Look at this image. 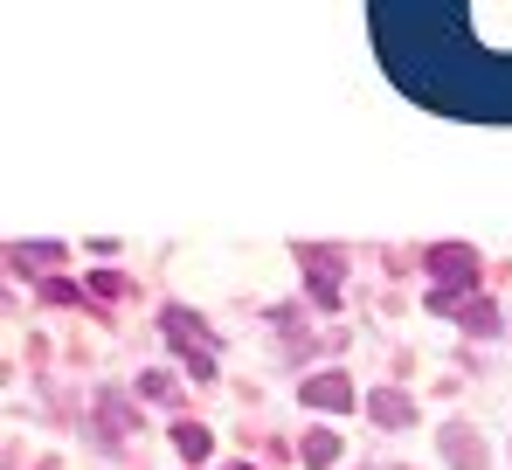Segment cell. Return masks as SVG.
Instances as JSON below:
<instances>
[{
    "instance_id": "277c9868",
    "label": "cell",
    "mask_w": 512,
    "mask_h": 470,
    "mask_svg": "<svg viewBox=\"0 0 512 470\" xmlns=\"http://www.w3.org/2000/svg\"><path fill=\"white\" fill-rule=\"evenodd\" d=\"M443 464L450 470H485L492 450H485V436H478L471 422H450V429H443Z\"/></svg>"
},
{
    "instance_id": "7a4b0ae2",
    "label": "cell",
    "mask_w": 512,
    "mask_h": 470,
    "mask_svg": "<svg viewBox=\"0 0 512 470\" xmlns=\"http://www.w3.org/2000/svg\"><path fill=\"white\" fill-rule=\"evenodd\" d=\"M423 270L436 277L429 305H436V312H457V291L478 284V249H464V242H436V249H423Z\"/></svg>"
},
{
    "instance_id": "7c38bea8",
    "label": "cell",
    "mask_w": 512,
    "mask_h": 470,
    "mask_svg": "<svg viewBox=\"0 0 512 470\" xmlns=\"http://www.w3.org/2000/svg\"><path fill=\"white\" fill-rule=\"evenodd\" d=\"M457 318H464V332H471V339H478V332H492V325H499V312H492V305H485V298H464V305H457Z\"/></svg>"
},
{
    "instance_id": "5b68a950",
    "label": "cell",
    "mask_w": 512,
    "mask_h": 470,
    "mask_svg": "<svg viewBox=\"0 0 512 470\" xmlns=\"http://www.w3.org/2000/svg\"><path fill=\"white\" fill-rule=\"evenodd\" d=\"M305 401H312V408H326V415H340V408H360V394H353V381H346V374H333V367H326V374H312V381H305Z\"/></svg>"
},
{
    "instance_id": "9c48e42d",
    "label": "cell",
    "mask_w": 512,
    "mask_h": 470,
    "mask_svg": "<svg viewBox=\"0 0 512 470\" xmlns=\"http://www.w3.org/2000/svg\"><path fill=\"white\" fill-rule=\"evenodd\" d=\"M298 457H305V470H326V464H340V436H333V429H305Z\"/></svg>"
},
{
    "instance_id": "5bb4252c",
    "label": "cell",
    "mask_w": 512,
    "mask_h": 470,
    "mask_svg": "<svg viewBox=\"0 0 512 470\" xmlns=\"http://www.w3.org/2000/svg\"><path fill=\"white\" fill-rule=\"evenodd\" d=\"M90 291H97V298H118V291H125V277H118V270H97V277H90Z\"/></svg>"
},
{
    "instance_id": "9a60e30c",
    "label": "cell",
    "mask_w": 512,
    "mask_h": 470,
    "mask_svg": "<svg viewBox=\"0 0 512 470\" xmlns=\"http://www.w3.org/2000/svg\"><path fill=\"white\" fill-rule=\"evenodd\" d=\"M229 470H250V464H229Z\"/></svg>"
},
{
    "instance_id": "4fadbf2b",
    "label": "cell",
    "mask_w": 512,
    "mask_h": 470,
    "mask_svg": "<svg viewBox=\"0 0 512 470\" xmlns=\"http://www.w3.org/2000/svg\"><path fill=\"white\" fill-rule=\"evenodd\" d=\"M139 394H146V401H173V394H180V381H173L167 367H146V374H139Z\"/></svg>"
},
{
    "instance_id": "3957f363",
    "label": "cell",
    "mask_w": 512,
    "mask_h": 470,
    "mask_svg": "<svg viewBox=\"0 0 512 470\" xmlns=\"http://www.w3.org/2000/svg\"><path fill=\"white\" fill-rule=\"evenodd\" d=\"M298 263H305V277H312V298H319V305H340V270H346L340 249H305V242H298Z\"/></svg>"
},
{
    "instance_id": "52a82bcc",
    "label": "cell",
    "mask_w": 512,
    "mask_h": 470,
    "mask_svg": "<svg viewBox=\"0 0 512 470\" xmlns=\"http://www.w3.org/2000/svg\"><path fill=\"white\" fill-rule=\"evenodd\" d=\"M367 415H374L381 429H409V422H416V401H409L402 388H374L367 394Z\"/></svg>"
},
{
    "instance_id": "8fae6325",
    "label": "cell",
    "mask_w": 512,
    "mask_h": 470,
    "mask_svg": "<svg viewBox=\"0 0 512 470\" xmlns=\"http://www.w3.org/2000/svg\"><path fill=\"white\" fill-rule=\"evenodd\" d=\"M7 263L14 270H49V263H63V249L56 242H35V249H7Z\"/></svg>"
},
{
    "instance_id": "6da1fadb",
    "label": "cell",
    "mask_w": 512,
    "mask_h": 470,
    "mask_svg": "<svg viewBox=\"0 0 512 470\" xmlns=\"http://www.w3.org/2000/svg\"><path fill=\"white\" fill-rule=\"evenodd\" d=\"M367 35L436 118L512 125V7H367Z\"/></svg>"
},
{
    "instance_id": "ba28073f",
    "label": "cell",
    "mask_w": 512,
    "mask_h": 470,
    "mask_svg": "<svg viewBox=\"0 0 512 470\" xmlns=\"http://www.w3.org/2000/svg\"><path fill=\"white\" fill-rule=\"evenodd\" d=\"M173 450H180L187 464H208V450H215V436H208L201 422H187V415H180V422H173Z\"/></svg>"
},
{
    "instance_id": "30bf717a",
    "label": "cell",
    "mask_w": 512,
    "mask_h": 470,
    "mask_svg": "<svg viewBox=\"0 0 512 470\" xmlns=\"http://www.w3.org/2000/svg\"><path fill=\"white\" fill-rule=\"evenodd\" d=\"M132 422H139V415H132V408H125L118 394H104V401H97V429H104V436H125Z\"/></svg>"
},
{
    "instance_id": "8992f818",
    "label": "cell",
    "mask_w": 512,
    "mask_h": 470,
    "mask_svg": "<svg viewBox=\"0 0 512 470\" xmlns=\"http://www.w3.org/2000/svg\"><path fill=\"white\" fill-rule=\"evenodd\" d=\"M167 339L180 346V353H208V325H201V312H187V305H167Z\"/></svg>"
}]
</instances>
